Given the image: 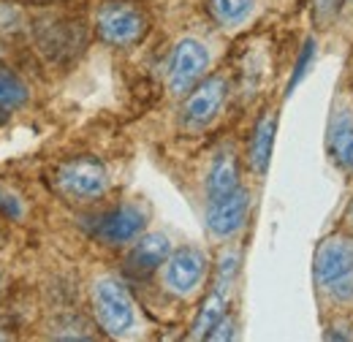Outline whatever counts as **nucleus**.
<instances>
[{
  "label": "nucleus",
  "instance_id": "f3484780",
  "mask_svg": "<svg viewBox=\"0 0 353 342\" xmlns=\"http://www.w3.org/2000/svg\"><path fill=\"white\" fill-rule=\"evenodd\" d=\"M312 57H315V41L312 39H307L305 41V46H302V52H299V60H296V66H294V74H291V79H288V95L296 90V85L305 79V74H307L310 63H312Z\"/></svg>",
  "mask_w": 353,
  "mask_h": 342
},
{
  "label": "nucleus",
  "instance_id": "b1692460",
  "mask_svg": "<svg viewBox=\"0 0 353 342\" xmlns=\"http://www.w3.org/2000/svg\"><path fill=\"white\" fill-rule=\"evenodd\" d=\"M351 3H353V0H351Z\"/></svg>",
  "mask_w": 353,
  "mask_h": 342
},
{
  "label": "nucleus",
  "instance_id": "39448f33",
  "mask_svg": "<svg viewBox=\"0 0 353 342\" xmlns=\"http://www.w3.org/2000/svg\"><path fill=\"white\" fill-rule=\"evenodd\" d=\"M210 66V52L207 46L196 39H182L172 52V60H169V90L174 95H185L190 92L196 82L204 77Z\"/></svg>",
  "mask_w": 353,
  "mask_h": 342
},
{
  "label": "nucleus",
  "instance_id": "6e6552de",
  "mask_svg": "<svg viewBox=\"0 0 353 342\" xmlns=\"http://www.w3.org/2000/svg\"><path fill=\"white\" fill-rule=\"evenodd\" d=\"M250 212V193L245 188H236L234 193L223 196L218 201H210V210H207V228L215 234V237H234Z\"/></svg>",
  "mask_w": 353,
  "mask_h": 342
},
{
  "label": "nucleus",
  "instance_id": "f03ea898",
  "mask_svg": "<svg viewBox=\"0 0 353 342\" xmlns=\"http://www.w3.org/2000/svg\"><path fill=\"white\" fill-rule=\"evenodd\" d=\"M92 310H95L98 326L112 337L125 334L136 321L131 294L125 291L123 283H117L112 277H103L92 285Z\"/></svg>",
  "mask_w": 353,
  "mask_h": 342
},
{
  "label": "nucleus",
  "instance_id": "4468645a",
  "mask_svg": "<svg viewBox=\"0 0 353 342\" xmlns=\"http://www.w3.org/2000/svg\"><path fill=\"white\" fill-rule=\"evenodd\" d=\"M225 294H228V291H223V288L215 285V291L204 299L201 310H199V315H196L193 332H190L193 340H207L210 332L223 321V315H225Z\"/></svg>",
  "mask_w": 353,
  "mask_h": 342
},
{
  "label": "nucleus",
  "instance_id": "412c9836",
  "mask_svg": "<svg viewBox=\"0 0 353 342\" xmlns=\"http://www.w3.org/2000/svg\"><path fill=\"white\" fill-rule=\"evenodd\" d=\"M3 207H6V212L11 214V217H17V214H19V204H17V199H14V196H6V199H3Z\"/></svg>",
  "mask_w": 353,
  "mask_h": 342
},
{
  "label": "nucleus",
  "instance_id": "5701e85b",
  "mask_svg": "<svg viewBox=\"0 0 353 342\" xmlns=\"http://www.w3.org/2000/svg\"><path fill=\"white\" fill-rule=\"evenodd\" d=\"M0 201H3V196H0Z\"/></svg>",
  "mask_w": 353,
  "mask_h": 342
},
{
  "label": "nucleus",
  "instance_id": "f257e3e1",
  "mask_svg": "<svg viewBox=\"0 0 353 342\" xmlns=\"http://www.w3.org/2000/svg\"><path fill=\"white\" fill-rule=\"evenodd\" d=\"M315 280L337 301L353 299V242L345 237H329L315 253Z\"/></svg>",
  "mask_w": 353,
  "mask_h": 342
},
{
  "label": "nucleus",
  "instance_id": "ddd939ff",
  "mask_svg": "<svg viewBox=\"0 0 353 342\" xmlns=\"http://www.w3.org/2000/svg\"><path fill=\"white\" fill-rule=\"evenodd\" d=\"M274 130H277V117L274 114H264L261 123L256 125V133L250 139V166L253 171L264 174L272 158V147H274Z\"/></svg>",
  "mask_w": 353,
  "mask_h": 342
},
{
  "label": "nucleus",
  "instance_id": "6ab92c4d",
  "mask_svg": "<svg viewBox=\"0 0 353 342\" xmlns=\"http://www.w3.org/2000/svg\"><path fill=\"white\" fill-rule=\"evenodd\" d=\"M337 11H340V0H315V17L321 22H332Z\"/></svg>",
  "mask_w": 353,
  "mask_h": 342
},
{
  "label": "nucleus",
  "instance_id": "20e7f679",
  "mask_svg": "<svg viewBox=\"0 0 353 342\" xmlns=\"http://www.w3.org/2000/svg\"><path fill=\"white\" fill-rule=\"evenodd\" d=\"M101 41L112 46H131L147 33V17L131 3H106L95 19Z\"/></svg>",
  "mask_w": 353,
  "mask_h": 342
},
{
  "label": "nucleus",
  "instance_id": "7ed1b4c3",
  "mask_svg": "<svg viewBox=\"0 0 353 342\" xmlns=\"http://www.w3.org/2000/svg\"><path fill=\"white\" fill-rule=\"evenodd\" d=\"M54 185L63 196L74 201H92L106 193L109 177H106V166L98 158L85 155V158L65 161L54 174Z\"/></svg>",
  "mask_w": 353,
  "mask_h": 342
},
{
  "label": "nucleus",
  "instance_id": "f8f14e48",
  "mask_svg": "<svg viewBox=\"0 0 353 342\" xmlns=\"http://www.w3.org/2000/svg\"><path fill=\"white\" fill-rule=\"evenodd\" d=\"M329 152L340 169L353 174V114L348 109H337L329 123Z\"/></svg>",
  "mask_w": 353,
  "mask_h": 342
},
{
  "label": "nucleus",
  "instance_id": "9d476101",
  "mask_svg": "<svg viewBox=\"0 0 353 342\" xmlns=\"http://www.w3.org/2000/svg\"><path fill=\"white\" fill-rule=\"evenodd\" d=\"M169 256H172L169 239L163 234H147L133 245V250L128 253V269L136 274H150L161 263H166Z\"/></svg>",
  "mask_w": 353,
  "mask_h": 342
},
{
  "label": "nucleus",
  "instance_id": "aec40b11",
  "mask_svg": "<svg viewBox=\"0 0 353 342\" xmlns=\"http://www.w3.org/2000/svg\"><path fill=\"white\" fill-rule=\"evenodd\" d=\"M231 337H234V318H225L223 315V321L210 332L207 340H231Z\"/></svg>",
  "mask_w": 353,
  "mask_h": 342
},
{
  "label": "nucleus",
  "instance_id": "0eeeda50",
  "mask_svg": "<svg viewBox=\"0 0 353 342\" xmlns=\"http://www.w3.org/2000/svg\"><path fill=\"white\" fill-rule=\"evenodd\" d=\"M207 272V258L199 248H179L176 253L166 261V272H163V283L166 288L176 296H188L190 291H196V285L201 283Z\"/></svg>",
  "mask_w": 353,
  "mask_h": 342
},
{
  "label": "nucleus",
  "instance_id": "1a4fd4ad",
  "mask_svg": "<svg viewBox=\"0 0 353 342\" xmlns=\"http://www.w3.org/2000/svg\"><path fill=\"white\" fill-rule=\"evenodd\" d=\"M147 225V212L139 204H120L98 223V237L109 245H123L136 239Z\"/></svg>",
  "mask_w": 353,
  "mask_h": 342
},
{
  "label": "nucleus",
  "instance_id": "9b49d317",
  "mask_svg": "<svg viewBox=\"0 0 353 342\" xmlns=\"http://www.w3.org/2000/svg\"><path fill=\"white\" fill-rule=\"evenodd\" d=\"M239 188V163H236V155L231 147L221 150L210 166L207 174V199L210 201H218L223 196L234 193Z\"/></svg>",
  "mask_w": 353,
  "mask_h": 342
},
{
  "label": "nucleus",
  "instance_id": "423d86ee",
  "mask_svg": "<svg viewBox=\"0 0 353 342\" xmlns=\"http://www.w3.org/2000/svg\"><path fill=\"white\" fill-rule=\"evenodd\" d=\"M225 92H228V82L223 77H210L199 87H193L182 106V125L190 130L210 125L221 112Z\"/></svg>",
  "mask_w": 353,
  "mask_h": 342
},
{
  "label": "nucleus",
  "instance_id": "2eb2a0df",
  "mask_svg": "<svg viewBox=\"0 0 353 342\" xmlns=\"http://www.w3.org/2000/svg\"><path fill=\"white\" fill-rule=\"evenodd\" d=\"M212 19L223 25V28H234L239 22H245L253 8H256V0H210L207 3Z\"/></svg>",
  "mask_w": 353,
  "mask_h": 342
},
{
  "label": "nucleus",
  "instance_id": "4be33fe9",
  "mask_svg": "<svg viewBox=\"0 0 353 342\" xmlns=\"http://www.w3.org/2000/svg\"><path fill=\"white\" fill-rule=\"evenodd\" d=\"M345 217H348V223L353 225V201H351V207H348V214H345Z\"/></svg>",
  "mask_w": 353,
  "mask_h": 342
},
{
  "label": "nucleus",
  "instance_id": "a211bd4d",
  "mask_svg": "<svg viewBox=\"0 0 353 342\" xmlns=\"http://www.w3.org/2000/svg\"><path fill=\"white\" fill-rule=\"evenodd\" d=\"M236 269H239V256L231 253V250L223 253L221 263H218V280H215V285L223 288V291H228L231 283H234V277H236Z\"/></svg>",
  "mask_w": 353,
  "mask_h": 342
},
{
  "label": "nucleus",
  "instance_id": "dca6fc26",
  "mask_svg": "<svg viewBox=\"0 0 353 342\" xmlns=\"http://www.w3.org/2000/svg\"><path fill=\"white\" fill-rule=\"evenodd\" d=\"M25 101H28V87H25V82H19L8 71H0V112L17 109Z\"/></svg>",
  "mask_w": 353,
  "mask_h": 342
}]
</instances>
